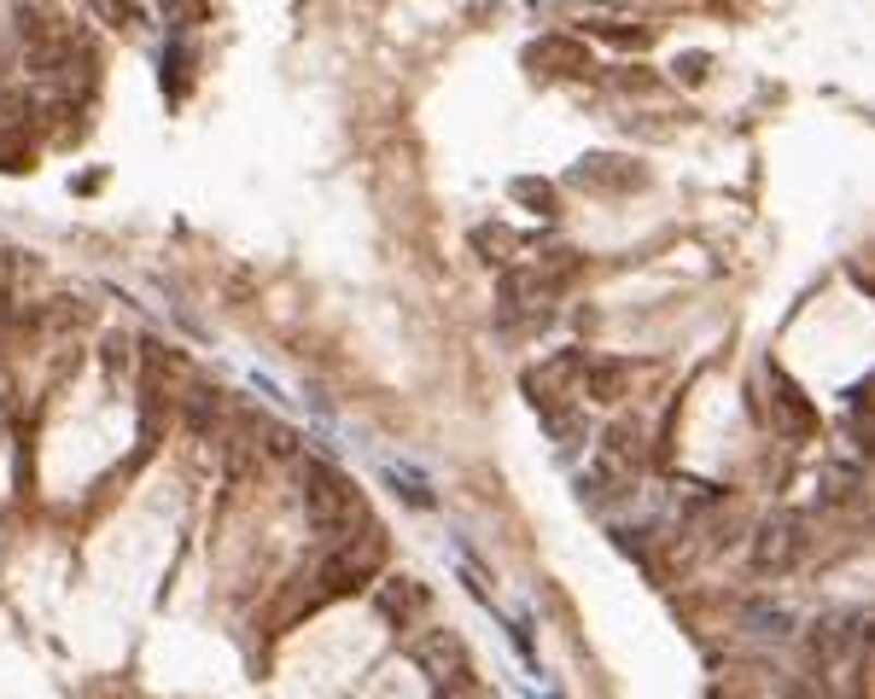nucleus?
<instances>
[{
    "instance_id": "7ed1b4c3",
    "label": "nucleus",
    "mask_w": 875,
    "mask_h": 699,
    "mask_svg": "<svg viewBox=\"0 0 875 699\" xmlns=\"http://www.w3.org/2000/svg\"><path fill=\"white\" fill-rule=\"evenodd\" d=\"M805 549H812V537H805V519H800V514H777V519L759 525V542H753V566H759V571H788Z\"/></svg>"
},
{
    "instance_id": "20e7f679",
    "label": "nucleus",
    "mask_w": 875,
    "mask_h": 699,
    "mask_svg": "<svg viewBox=\"0 0 875 699\" xmlns=\"http://www.w3.org/2000/svg\"><path fill=\"white\" fill-rule=\"evenodd\" d=\"M770 414H777V425H782L788 437H800V443L817 432V408H812V397H805V390L788 379V373H777V367H770Z\"/></svg>"
},
{
    "instance_id": "9b49d317",
    "label": "nucleus",
    "mask_w": 875,
    "mask_h": 699,
    "mask_svg": "<svg viewBox=\"0 0 875 699\" xmlns=\"http://www.w3.org/2000/svg\"><path fill=\"white\" fill-rule=\"evenodd\" d=\"M514 193H519V198H531V204H537V210H543V216L554 210V193H549V186H537V181H514Z\"/></svg>"
},
{
    "instance_id": "423d86ee",
    "label": "nucleus",
    "mask_w": 875,
    "mask_h": 699,
    "mask_svg": "<svg viewBox=\"0 0 875 699\" xmlns=\"http://www.w3.org/2000/svg\"><path fill=\"white\" fill-rule=\"evenodd\" d=\"M526 64H566V71L561 76H572V71H584V53H578V47H566V41H537L531 47V53H526Z\"/></svg>"
},
{
    "instance_id": "39448f33",
    "label": "nucleus",
    "mask_w": 875,
    "mask_h": 699,
    "mask_svg": "<svg viewBox=\"0 0 875 699\" xmlns=\"http://www.w3.org/2000/svg\"><path fill=\"white\" fill-rule=\"evenodd\" d=\"M625 385H631V367L625 362H584L578 367V390L590 402H619L625 397Z\"/></svg>"
},
{
    "instance_id": "0eeeda50",
    "label": "nucleus",
    "mask_w": 875,
    "mask_h": 699,
    "mask_svg": "<svg viewBox=\"0 0 875 699\" xmlns=\"http://www.w3.org/2000/svg\"><path fill=\"white\" fill-rule=\"evenodd\" d=\"M747 624L759 629V636H788V629H794V618H788L782 606H770V601H753V606H747Z\"/></svg>"
},
{
    "instance_id": "f8f14e48",
    "label": "nucleus",
    "mask_w": 875,
    "mask_h": 699,
    "mask_svg": "<svg viewBox=\"0 0 875 699\" xmlns=\"http://www.w3.org/2000/svg\"><path fill=\"white\" fill-rule=\"evenodd\" d=\"M678 71H683L688 82H700V76H706V59H700V53H688V59H678Z\"/></svg>"
},
{
    "instance_id": "6e6552de",
    "label": "nucleus",
    "mask_w": 875,
    "mask_h": 699,
    "mask_svg": "<svg viewBox=\"0 0 875 699\" xmlns=\"http://www.w3.org/2000/svg\"><path fill=\"white\" fill-rule=\"evenodd\" d=\"M823 484H829V490H823L829 502H852V490H858V467H829V472H823Z\"/></svg>"
},
{
    "instance_id": "f03ea898",
    "label": "nucleus",
    "mask_w": 875,
    "mask_h": 699,
    "mask_svg": "<svg viewBox=\"0 0 875 699\" xmlns=\"http://www.w3.org/2000/svg\"><path fill=\"white\" fill-rule=\"evenodd\" d=\"M380 554H385V542L374 531L362 537V549L350 537H339V542H333V554L322 559V571H315V583H322V594H357L362 583H374Z\"/></svg>"
},
{
    "instance_id": "f257e3e1",
    "label": "nucleus",
    "mask_w": 875,
    "mask_h": 699,
    "mask_svg": "<svg viewBox=\"0 0 875 699\" xmlns=\"http://www.w3.org/2000/svg\"><path fill=\"white\" fill-rule=\"evenodd\" d=\"M304 514H310V531L327 537V542L357 531L362 502H357V490H350V479L333 467V460H310L304 467Z\"/></svg>"
},
{
    "instance_id": "1a4fd4ad",
    "label": "nucleus",
    "mask_w": 875,
    "mask_h": 699,
    "mask_svg": "<svg viewBox=\"0 0 875 699\" xmlns=\"http://www.w3.org/2000/svg\"><path fill=\"white\" fill-rule=\"evenodd\" d=\"M380 606L392 612V618H403V612H420V606H427V594H420V589H403V594H397V589H385V594H380Z\"/></svg>"
},
{
    "instance_id": "9d476101",
    "label": "nucleus",
    "mask_w": 875,
    "mask_h": 699,
    "mask_svg": "<svg viewBox=\"0 0 875 699\" xmlns=\"http://www.w3.org/2000/svg\"><path fill=\"white\" fill-rule=\"evenodd\" d=\"M572 367H578V362H572V355H561V362L549 367V379H561V373H572ZM526 390H531V402H537V408H549V402H554V397H543L549 385H531V379H526Z\"/></svg>"
}]
</instances>
